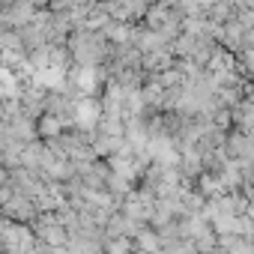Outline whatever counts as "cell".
I'll use <instances>...</instances> for the list:
<instances>
[{"instance_id": "obj_1", "label": "cell", "mask_w": 254, "mask_h": 254, "mask_svg": "<svg viewBox=\"0 0 254 254\" xmlns=\"http://www.w3.org/2000/svg\"><path fill=\"white\" fill-rule=\"evenodd\" d=\"M75 126H78V132H84V129H96L99 126V120H102V105L96 102V99H81L78 105H75Z\"/></svg>"}, {"instance_id": "obj_2", "label": "cell", "mask_w": 254, "mask_h": 254, "mask_svg": "<svg viewBox=\"0 0 254 254\" xmlns=\"http://www.w3.org/2000/svg\"><path fill=\"white\" fill-rule=\"evenodd\" d=\"M135 242L129 236H117V239H108L105 242V254H132Z\"/></svg>"}]
</instances>
